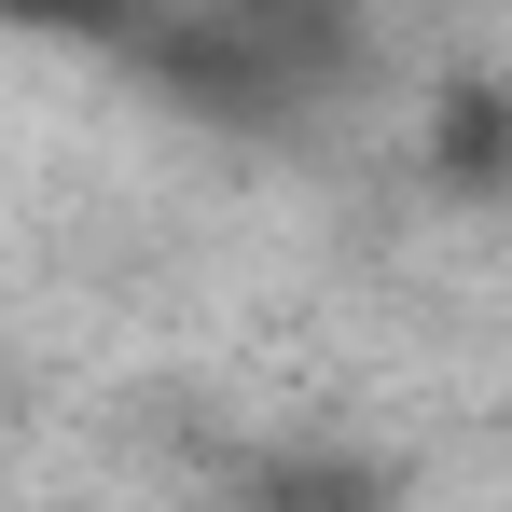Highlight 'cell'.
<instances>
[{"mask_svg": "<svg viewBox=\"0 0 512 512\" xmlns=\"http://www.w3.org/2000/svg\"><path fill=\"white\" fill-rule=\"evenodd\" d=\"M250 512H388V471H360V457H277L250 485Z\"/></svg>", "mask_w": 512, "mask_h": 512, "instance_id": "cell-1", "label": "cell"}]
</instances>
